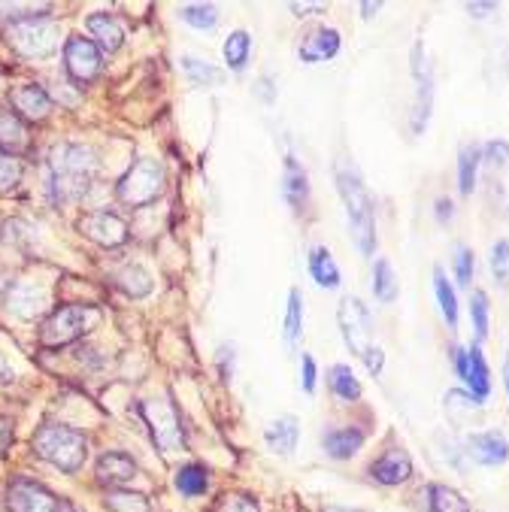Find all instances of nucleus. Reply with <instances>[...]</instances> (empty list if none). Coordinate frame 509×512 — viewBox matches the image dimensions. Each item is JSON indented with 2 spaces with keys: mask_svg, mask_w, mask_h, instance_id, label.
I'll list each match as a JSON object with an SVG mask.
<instances>
[{
  "mask_svg": "<svg viewBox=\"0 0 509 512\" xmlns=\"http://www.w3.org/2000/svg\"><path fill=\"white\" fill-rule=\"evenodd\" d=\"M94 170H97V161H94L91 149L76 146V143L55 146V152L49 158V176H52L55 200L58 203L79 200L88 191V185L94 179Z\"/></svg>",
  "mask_w": 509,
  "mask_h": 512,
  "instance_id": "1",
  "label": "nucleus"
},
{
  "mask_svg": "<svg viewBox=\"0 0 509 512\" xmlns=\"http://www.w3.org/2000/svg\"><path fill=\"white\" fill-rule=\"evenodd\" d=\"M337 188L340 197L346 203L349 213V228L352 237L361 249V255H373L376 252V225H373V200L367 194V185L358 173L355 164H337Z\"/></svg>",
  "mask_w": 509,
  "mask_h": 512,
  "instance_id": "2",
  "label": "nucleus"
},
{
  "mask_svg": "<svg viewBox=\"0 0 509 512\" xmlns=\"http://www.w3.org/2000/svg\"><path fill=\"white\" fill-rule=\"evenodd\" d=\"M34 452L55 464L58 470H79L82 461H85V452H88V440L85 434L73 431V428H64V425H43L37 434H34Z\"/></svg>",
  "mask_w": 509,
  "mask_h": 512,
  "instance_id": "3",
  "label": "nucleus"
},
{
  "mask_svg": "<svg viewBox=\"0 0 509 512\" xmlns=\"http://www.w3.org/2000/svg\"><path fill=\"white\" fill-rule=\"evenodd\" d=\"M100 322L97 306H61L55 310L40 331V343L49 349H61L76 343L79 337H85L94 325Z\"/></svg>",
  "mask_w": 509,
  "mask_h": 512,
  "instance_id": "4",
  "label": "nucleus"
},
{
  "mask_svg": "<svg viewBox=\"0 0 509 512\" xmlns=\"http://www.w3.org/2000/svg\"><path fill=\"white\" fill-rule=\"evenodd\" d=\"M164 191V164L155 158H140L119 182V197L128 207H146Z\"/></svg>",
  "mask_w": 509,
  "mask_h": 512,
  "instance_id": "5",
  "label": "nucleus"
},
{
  "mask_svg": "<svg viewBox=\"0 0 509 512\" xmlns=\"http://www.w3.org/2000/svg\"><path fill=\"white\" fill-rule=\"evenodd\" d=\"M10 43L25 55V58H46L58 49V28L52 22L40 19H25L10 28Z\"/></svg>",
  "mask_w": 509,
  "mask_h": 512,
  "instance_id": "6",
  "label": "nucleus"
},
{
  "mask_svg": "<svg viewBox=\"0 0 509 512\" xmlns=\"http://www.w3.org/2000/svg\"><path fill=\"white\" fill-rule=\"evenodd\" d=\"M337 319H340L346 346L364 361V358L376 349L373 340H370V313H367V306H364L358 297H343Z\"/></svg>",
  "mask_w": 509,
  "mask_h": 512,
  "instance_id": "7",
  "label": "nucleus"
},
{
  "mask_svg": "<svg viewBox=\"0 0 509 512\" xmlns=\"http://www.w3.org/2000/svg\"><path fill=\"white\" fill-rule=\"evenodd\" d=\"M452 364H455V373L458 379H464V385L470 388V394L476 400H485L488 391H491V373H488V364L479 352V346H470V349H452Z\"/></svg>",
  "mask_w": 509,
  "mask_h": 512,
  "instance_id": "8",
  "label": "nucleus"
},
{
  "mask_svg": "<svg viewBox=\"0 0 509 512\" xmlns=\"http://www.w3.org/2000/svg\"><path fill=\"white\" fill-rule=\"evenodd\" d=\"M64 67L76 82H91L100 73V49L85 37H70L64 43Z\"/></svg>",
  "mask_w": 509,
  "mask_h": 512,
  "instance_id": "9",
  "label": "nucleus"
},
{
  "mask_svg": "<svg viewBox=\"0 0 509 512\" xmlns=\"http://www.w3.org/2000/svg\"><path fill=\"white\" fill-rule=\"evenodd\" d=\"M79 228H82V234L88 240H94L97 246H107V249H116V246H122L128 240V225L116 213H110V210L88 213L79 222Z\"/></svg>",
  "mask_w": 509,
  "mask_h": 512,
  "instance_id": "10",
  "label": "nucleus"
},
{
  "mask_svg": "<svg viewBox=\"0 0 509 512\" xmlns=\"http://www.w3.org/2000/svg\"><path fill=\"white\" fill-rule=\"evenodd\" d=\"M7 500L10 512H58V500L31 479H13Z\"/></svg>",
  "mask_w": 509,
  "mask_h": 512,
  "instance_id": "11",
  "label": "nucleus"
},
{
  "mask_svg": "<svg viewBox=\"0 0 509 512\" xmlns=\"http://www.w3.org/2000/svg\"><path fill=\"white\" fill-rule=\"evenodd\" d=\"M413 73L419 82V94H416V113H413V134H422L428 128L431 110H434V76L431 67L422 58V46H416L413 52Z\"/></svg>",
  "mask_w": 509,
  "mask_h": 512,
  "instance_id": "12",
  "label": "nucleus"
},
{
  "mask_svg": "<svg viewBox=\"0 0 509 512\" xmlns=\"http://www.w3.org/2000/svg\"><path fill=\"white\" fill-rule=\"evenodd\" d=\"M467 455L476 461V464H485V467H497L509 458V443L503 434L497 431H479V434H470L467 443H464Z\"/></svg>",
  "mask_w": 509,
  "mask_h": 512,
  "instance_id": "13",
  "label": "nucleus"
},
{
  "mask_svg": "<svg viewBox=\"0 0 509 512\" xmlns=\"http://www.w3.org/2000/svg\"><path fill=\"white\" fill-rule=\"evenodd\" d=\"M10 107L19 119L43 122L52 113V97L40 85H22L10 94Z\"/></svg>",
  "mask_w": 509,
  "mask_h": 512,
  "instance_id": "14",
  "label": "nucleus"
},
{
  "mask_svg": "<svg viewBox=\"0 0 509 512\" xmlns=\"http://www.w3.org/2000/svg\"><path fill=\"white\" fill-rule=\"evenodd\" d=\"M143 413H146V419L152 425V434H155V443L161 449H176L182 443L179 422H176V409L170 403H149Z\"/></svg>",
  "mask_w": 509,
  "mask_h": 512,
  "instance_id": "15",
  "label": "nucleus"
},
{
  "mask_svg": "<svg viewBox=\"0 0 509 512\" xmlns=\"http://www.w3.org/2000/svg\"><path fill=\"white\" fill-rule=\"evenodd\" d=\"M282 194H285L288 207H291L294 213H303V207H307V200H310V179H307V170H303V167L297 164L294 155L285 158Z\"/></svg>",
  "mask_w": 509,
  "mask_h": 512,
  "instance_id": "16",
  "label": "nucleus"
},
{
  "mask_svg": "<svg viewBox=\"0 0 509 512\" xmlns=\"http://www.w3.org/2000/svg\"><path fill=\"white\" fill-rule=\"evenodd\" d=\"M370 473L382 485H400V482H406V479L413 476V461H410V455H406L403 449H391L379 461H373Z\"/></svg>",
  "mask_w": 509,
  "mask_h": 512,
  "instance_id": "17",
  "label": "nucleus"
},
{
  "mask_svg": "<svg viewBox=\"0 0 509 512\" xmlns=\"http://www.w3.org/2000/svg\"><path fill=\"white\" fill-rule=\"evenodd\" d=\"M337 52H340V31H334V28H316L307 40H303V46L297 49L300 61H307V64L328 61Z\"/></svg>",
  "mask_w": 509,
  "mask_h": 512,
  "instance_id": "18",
  "label": "nucleus"
},
{
  "mask_svg": "<svg viewBox=\"0 0 509 512\" xmlns=\"http://www.w3.org/2000/svg\"><path fill=\"white\" fill-rule=\"evenodd\" d=\"M7 303H10V310H13L16 316H22V319H34V316L43 310V306H46V291H43V288H37L34 282H19V285H13V288H10Z\"/></svg>",
  "mask_w": 509,
  "mask_h": 512,
  "instance_id": "19",
  "label": "nucleus"
},
{
  "mask_svg": "<svg viewBox=\"0 0 509 512\" xmlns=\"http://www.w3.org/2000/svg\"><path fill=\"white\" fill-rule=\"evenodd\" d=\"M85 25H88V31H91V37L97 40V49L116 52V49L125 43L122 25H119L113 16H107V13H91V16L85 19Z\"/></svg>",
  "mask_w": 509,
  "mask_h": 512,
  "instance_id": "20",
  "label": "nucleus"
},
{
  "mask_svg": "<svg viewBox=\"0 0 509 512\" xmlns=\"http://www.w3.org/2000/svg\"><path fill=\"white\" fill-rule=\"evenodd\" d=\"M137 476V464L128 452H104L97 461V479L100 482H131Z\"/></svg>",
  "mask_w": 509,
  "mask_h": 512,
  "instance_id": "21",
  "label": "nucleus"
},
{
  "mask_svg": "<svg viewBox=\"0 0 509 512\" xmlns=\"http://www.w3.org/2000/svg\"><path fill=\"white\" fill-rule=\"evenodd\" d=\"M28 128H25V119H19L13 110H0V149L10 152V155H19L28 149Z\"/></svg>",
  "mask_w": 509,
  "mask_h": 512,
  "instance_id": "22",
  "label": "nucleus"
},
{
  "mask_svg": "<svg viewBox=\"0 0 509 512\" xmlns=\"http://www.w3.org/2000/svg\"><path fill=\"white\" fill-rule=\"evenodd\" d=\"M325 452L334 458V461H346L352 455H358V449L364 446V431L358 428H337V431H328L325 440H322Z\"/></svg>",
  "mask_w": 509,
  "mask_h": 512,
  "instance_id": "23",
  "label": "nucleus"
},
{
  "mask_svg": "<svg viewBox=\"0 0 509 512\" xmlns=\"http://www.w3.org/2000/svg\"><path fill=\"white\" fill-rule=\"evenodd\" d=\"M297 437H300V425H297L294 416H282V419L273 422V425L267 428V434H264L267 446H270L273 452H279V455H291L294 446H297Z\"/></svg>",
  "mask_w": 509,
  "mask_h": 512,
  "instance_id": "24",
  "label": "nucleus"
},
{
  "mask_svg": "<svg viewBox=\"0 0 509 512\" xmlns=\"http://www.w3.org/2000/svg\"><path fill=\"white\" fill-rule=\"evenodd\" d=\"M310 273L322 288H337L340 285V267L334 264L331 252L325 246H316L310 252Z\"/></svg>",
  "mask_w": 509,
  "mask_h": 512,
  "instance_id": "25",
  "label": "nucleus"
},
{
  "mask_svg": "<svg viewBox=\"0 0 509 512\" xmlns=\"http://www.w3.org/2000/svg\"><path fill=\"white\" fill-rule=\"evenodd\" d=\"M425 500H428V512H470L467 500L446 485H428Z\"/></svg>",
  "mask_w": 509,
  "mask_h": 512,
  "instance_id": "26",
  "label": "nucleus"
},
{
  "mask_svg": "<svg viewBox=\"0 0 509 512\" xmlns=\"http://www.w3.org/2000/svg\"><path fill=\"white\" fill-rule=\"evenodd\" d=\"M113 279H116V285H119L125 294H131V297H146V294L152 291V276H149L140 264L122 267Z\"/></svg>",
  "mask_w": 509,
  "mask_h": 512,
  "instance_id": "27",
  "label": "nucleus"
},
{
  "mask_svg": "<svg viewBox=\"0 0 509 512\" xmlns=\"http://www.w3.org/2000/svg\"><path fill=\"white\" fill-rule=\"evenodd\" d=\"M176 488L188 497H197L210 488V470L200 464H185L176 470Z\"/></svg>",
  "mask_w": 509,
  "mask_h": 512,
  "instance_id": "28",
  "label": "nucleus"
},
{
  "mask_svg": "<svg viewBox=\"0 0 509 512\" xmlns=\"http://www.w3.org/2000/svg\"><path fill=\"white\" fill-rule=\"evenodd\" d=\"M479 164H482V149L479 146H464L461 155H458V182H461L458 188H461V194H473Z\"/></svg>",
  "mask_w": 509,
  "mask_h": 512,
  "instance_id": "29",
  "label": "nucleus"
},
{
  "mask_svg": "<svg viewBox=\"0 0 509 512\" xmlns=\"http://www.w3.org/2000/svg\"><path fill=\"white\" fill-rule=\"evenodd\" d=\"M182 70H185V76H188L191 85H222L225 82V73L222 70H216L210 61H200L194 55H185L182 58Z\"/></svg>",
  "mask_w": 509,
  "mask_h": 512,
  "instance_id": "30",
  "label": "nucleus"
},
{
  "mask_svg": "<svg viewBox=\"0 0 509 512\" xmlns=\"http://www.w3.org/2000/svg\"><path fill=\"white\" fill-rule=\"evenodd\" d=\"M434 291H437V300H440V310H443V319L449 322V328L455 331L458 328V297H455V288L449 285L446 273L437 267L434 270Z\"/></svg>",
  "mask_w": 509,
  "mask_h": 512,
  "instance_id": "31",
  "label": "nucleus"
},
{
  "mask_svg": "<svg viewBox=\"0 0 509 512\" xmlns=\"http://www.w3.org/2000/svg\"><path fill=\"white\" fill-rule=\"evenodd\" d=\"M328 382H331V388H334V394L340 397V400H358L361 397V382L355 379V373H352V367H346V364H337V367H331L328 370Z\"/></svg>",
  "mask_w": 509,
  "mask_h": 512,
  "instance_id": "32",
  "label": "nucleus"
},
{
  "mask_svg": "<svg viewBox=\"0 0 509 512\" xmlns=\"http://www.w3.org/2000/svg\"><path fill=\"white\" fill-rule=\"evenodd\" d=\"M249 52H252V37L246 31H234L228 40H225V61L231 70L243 73L246 64H249Z\"/></svg>",
  "mask_w": 509,
  "mask_h": 512,
  "instance_id": "33",
  "label": "nucleus"
},
{
  "mask_svg": "<svg viewBox=\"0 0 509 512\" xmlns=\"http://www.w3.org/2000/svg\"><path fill=\"white\" fill-rule=\"evenodd\" d=\"M373 294L382 303H391L397 297V276H394L391 261H385V258H379L373 267Z\"/></svg>",
  "mask_w": 509,
  "mask_h": 512,
  "instance_id": "34",
  "label": "nucleus"
},
{
  "mask_svg": "<svg viewBox=\"0 0 509 512\" xmlns=\"http://www.w3.org/2000/svg\"><path fill=\"white\" fill-rule=\"evenodd\" d=\"M182 22H188L191 28H200V31H210L219 25V10L213 4H185L179 10Z\"/></svg>",
  "mask_w": 509,
  "mask_h": 512,
  "instance_id": "35",
  "label": "nucleus"
},
{
  "mask_svg": "<svg viewBox=\"0 0 509 512\" xmlns=\"http://www.w3.org/2000/svg\"><path fill=\"white\" fill-rule=\"evenodd\" d=\"M300 331H303V297L294 288L288 294V306H285V343L294 346L297 337H300Z\"/></svg>",
  "mask_w": 509,
  "mask_h": 512,
  "instance_id": "36",
  "label": "nucleus"
},
{
  "mask_svg": "<svg viewBox=\"0 0 509 512\" xmlns=\"http://www.w3.org/2000/svg\"><path fill=\"white\" fill-rule=\"evenodd\" d=\"M107 506L113 512H149V500L134 491H107Z\"/></svg>",
  "mask_w": 509,
  "mask_h": 512,
  "instance_id": "37",
  "label": "nucleus"
},
{
  "mask_svg": "<svg viewBox=\"0 0 509 512\" xmlns=\"http://www.w3.org/2000/svg\"><path fill=\"white\" fill-rule=\"evenodd\" d=\"M488 316H491L488 294L485 291H473L470 294V319H473V328H476V340L488 337Z\"/></svg>",
  "mask_w": 509,
  "mask_h": 512,
  "instance_id": "38",
  "label": "nucleus"
},
{
  "mask_svg": "<svg viewBox=\"0 0 509 512\" xmlns=\"http://www.w3.org/2000/svg\"><path fill=\"white\" fill-rule=\"evenodd\" d=\"M19 182H22V164H19V158L0 149V194L13 191Z\"/></svg>",
  "mask_w": 509,
  "mask_h": 512,
  "instance_id": "39",
  "label": "nucleus"
},
{
  "mask_svg": "<svg viewBox=\"0 0 509 512\" xmlns=\"http://www.w3.org/2000/svg\"><path fill=\"white\" fill-rule=\"evenodd\" d=\"M491 270L500 282V288H509V240H497L491 249Z\"/></svg>",
  "mask_w": 509,
  "mask_h": 512,
  "instance_id": "40",
  "label": "nucleus"
},
{
  "mask_svg": "<svg viewBox=\"0 0 509 512\" xmlns=\"http://www.w3.org/2000/svg\"><path fill=\"white\" fill-rule=\"evenodd\" d=\"M473 252L467 246H455V276L458 285H470L473 282Z\"/></svg>",
  "mask_w": 509,
  "mask_h": 512,
  "instance_id": "41",
  "label": "nucleus"
},
{
  "mask_svg": "<svg viewBox=\"0 0 509 512\" xmlns=\"http://www.w3.org/2000/svg\"><path fill=\"white\" fill-rule=\"evenodd\" d=\"M216 512H261V509L249 494H228V497H222Z\"/></svg>",
  "mask_w": 509,
  "mask_h": 512,
  "instance_id": "42",
  "label": "nucleus"
},
{
  "mask_svg": "<svg viewBox=\"0 0 509 512\" xmlns=\"http://www.w3.org/2000/svg\"><path fill=\"white\" fill-rule=\"evenodd\" d=\"M300 385H303V391H307V394L316 391V361L307 352H303V358H300Z\"/></svg>",
  "mask_w": 509,
  "mask_h": 512,
  "instance_id": "43",
  "label": "nucleus"
},
{
  "mask_svg": "<svg viewBox=\"0 0 509 512\" xmlns=\"http://www.w3.org/2000/svg\"><path fill=\"white\" fill-rule=\"evenodd\" d=\"M482 155L488 158V164H491V167H506V164H509V146H506L503 140L488 143V146L482 149Z\"/></svg>",
  "mask_w": 509,
  "mask_h": 512,
  "instance_id": "44",
  "label": "nucleus"
},
{
  "mask_svg": "<svg viewBox=\"0 0 509 512\" xmlns=\"http://www.w3.org/2000/svg\"><path fill=\"white\" fill-rule=\"evenodd\" d=\"M258 97L264 100V104H273V97H276V94H273V79H270V76H261V79H258Z\"/></svg>",
  "mask_w": 509,
  "mask_h": 512,
  "instance_id": "45",
  "label": "nucleus"
},
{
  "mask_svg": "<svg viewBox=\"0 0 509 512\" xmlns=\"http://www.w3.org/2000/svg\"><path fill=\"white\" fill-rule=\"evenodd\" d=\"M452 210H455V207H452V200H449V197H440V200H437V219H440L443 225L452 219Z\"/></svg>",
  "mask_w": 509,
  "mask_h": 512,
  "instance_id": "46",
  "label": "nucleus"
},
{
  "mask_svg": "<svg viewBox=\"0 0 509 512\" xmlns=\"http://www.w3.org/2000/svg\"><path fill=\"white\" fill-rule=\"evenodd\" d=\"M467 13L476 19H485L488 13H497V4H467Z\"/></svg>",
  "mask_w": 509,
  "mask_h": 512,
  "instance_id": "47",
  "label": "nucleus"
},
{
  "mask_svg": "<svg viewBox=\"0 0 509 512\" xmlns=\"http://www.w3.org/2000/svg\"><path fill=\"white\" fill-rule=\"evenodd\" d=\"M10 443H13V428L4 419H0V455L10 449Z\"/></svg>",
  "mask_w": 509,
  "mask_h": 512,
  "instance_id": "48",
  "label": "nucleus"
},
{
  "mask_svg": "<svg viewBox=\"0 0 509 512\" xmlns=\"http://www.w3.org/2000/svg\"><path fill=\"white\" fill-rule=\"evenodd\" d=\"M288 10L297 13V16H303V13H322L325 4H288Z\"/></svg>",
  "mask_w": 509,
  "mask_h": 512,
  "instance_id": "49",
  "label": "nucleus"
},
{
  "mask_svg": "<svg viewBox=\"0 0 509 512\" xmlns=\"http://www.w3.org/2000/svg\"><path fill=\"white\" fill-rule=\"evenodd\" d=\"M379 10H382V4H361V13H364L367 19H370L373 13H379Z\"/></svg>",
  "mask_w": 509,
  "mask_h": 512,
  "instance_id": "50",
  "label": "nucleus"
},
{
  "mask_svg": "<svg viewBox=\"0 0 509 512\" xmlns=\"http://www.w3.org/2000/svg\"><path fill=\"white\" fill-rule=\"evenodd\" d=\"M503 382H506V391H509V355H506V361H503Z\"/></svg>",
  "mask_w": 509,
  "mask_h": 512,
  "instance_id": "51",
  "label": "nucleus"
},
{
  "mask_svg": "<svg viewBox=\"0 0 509 512\" xmlns=\"http://www.w3.org/2000/svg\"><path fill=\"white\" fill-rule=\"evenodd\" d=\"M58 512H79V509H73L70 503H58Z\"/></svg>",
  "mask_w": 509,
  "mask_h": 512,
  "instance_id": "52",
  "label": "nucleus"
}]
</instances>
